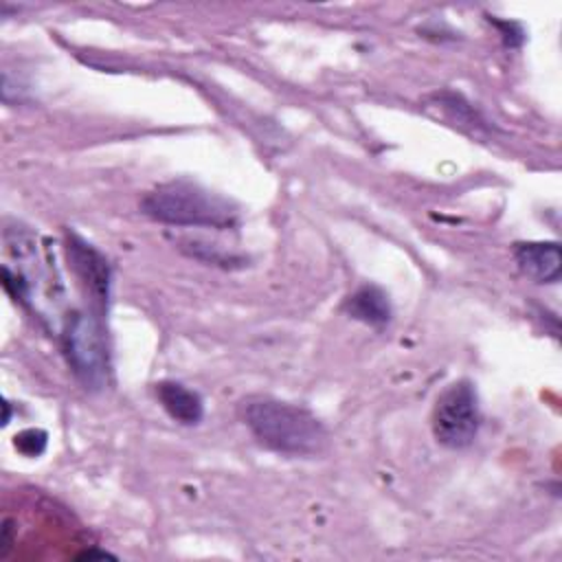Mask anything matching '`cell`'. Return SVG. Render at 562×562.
<instances>
[{
    "instance_id": "cell-1",
    "label": "cell",
    "mask_w": 562,
    "mask_h": 562,
    "mask_svg": "<svg viewBox=\"0 0 562 562\" xmlns=\"http://www.w3.org/2000/svg\"><path fill=\"white\" fill-rule=\"evenodd\" d=\"M241 417L259 443L281 454L314 457L327 443L325 426L307 408L283 400L250 397Z\"/></svg>"
},
{
    "instance_id": "cell-2",
    "label": "cell",
    "mask_w": 562,
    "mask_h": 562,
    "mask_svg": "<svg viewBox=\"0 0 562 562\" xmlns=\"http://www.w3.org/2000/svg\"><path fill=\"white\" fill-rule=\"evenodd\" d=\"M140 211L171 226L233 228L237 224V206L231 200L189 180L165 182L147 191Z\"/></svg>"
},
{
    "instance_id": "cell-3",
    "label": "cell",
    "mask_w": 562,
    "mask_h": 562,
    "mask_svg": "<svg viewBox=\"0 0 562 562\" xmlns=\"http://www.w3.org/2000/svg\"><path fill=\"white\" fill-rule=\"evenodd\" d=\"M59 336L68 367L77 380L90 391H101L110 378V351L99 314L83 310L68 312L61 321Z\"/></svg>"
},
{
    "instance_id": "cell-4",
    "label": "cell",
    "mask_w": 562,
    "mask_h": 562,
    "mask_svg": "<svg viewBox=\"0 0 562 562\" xmlns=\"http://www.w3.org/2000/svg\"><path fill=\"white\" fill-rule=\"evenodd\" d=\"M481 424L479 397L468 380L450 384L432 406V435L446 448H465L474 441Z\"/></svg>"
},
{
    "instance_id": "cell-5",
    "label": "cell",
    "mask_w": 562,
    "mask_h": 562,
    "mask_svg": "<svg viewBox=\"0 0 562 562\" xmlns=\"http://www.w3.org/2000/svg\"><path fill=\"white\" fill-rule=\"evenodd\" d=\"M66 255H68L70 268L75 270L79 283L86 290V296L90 299L92 312L101 316L108 310L110 283H112V268L105 255L99 252L90 241H86L75 231H68L66 235Z\"/></svg>"
},
{
    "instance_id": "cell-6",
    "label": "cell",
    "mask_w": 562,
    "mask_h": 562,
    "mask_svg": "<svg viewBox=\"0 0 562 562\" xmlns=\"http://www.w3.org/2000/svg\"><path fill=\"white\" fill-rule=\"evenodd\" d=\"M520 272L533 283H555L562 274V252L558 241H520L514 246Z\"/></svg>"
},
{
    "instance_id": "cell-7",
    "label": "cell",
    "mask_w": 562,
    "mask_h": 562,
    "mask_svg": "<svg viewBox=\"0 0 562 562\" xmlns=\"http://www.w3.org/2000/svg\"><path fill=\"white\" fill-rule=\"evenodd\" d=\"M156 397L167 415L184 426H193L204 417V402L198 391L184 386L182 382L165 380L156 384Z\"/></svg>"
},
{
    "instance_id": "cell-8",
    "label": "cell",
    "mask_w": 562,
    "mask_h": 562,
    "mask_svg": "<svg viewBox=\"0 0 562 562\" xmlns=\"http://www.w3.org/2000/svg\"><path fill=\"white\" fill-rule=\"evenodd\" d=\"M342 310L371 327H382L391 321V303L389 296L384 294V290H380L378 285H362L358 288L342 305Z\"/></svg>"
},
{
    "instance_id": "cell-9",
    "label": "cell",
    "mask_w": 562,
    "mask_h": 562,
    "mask_svg": "<svg viewBox=\"0 0 562 562\" xmlns=\"http://www.w3.org/2000/svg\"><path fill=\"white\" fill-rule=\"evenodd\" d=\"M46 432L40 428H26L22 432L15 435V448L24 454V457H40L46 448Z\"/></svg>"
},
{
    "instance_id": "cell-10",
    "label": "cell",
    "mask_w": 562,
    "mask_h": 562,
    "mask_svg": "<svg viewBox=\"0 0 562 562\" xmlns=\"http://www.w3.org/2000/svg\"><path fill=\"white\" fill-rule=\"evenodd\" d=\"M490 22H494L501 29V35H503L507 46H520L522 44L525 33L516 22H509V20H490Z\"/></svg>"
},
{
    "instance_id": "cell-11",
    "label": "cell",
    "mask_w": 562,
    "mask_h": 562,
    "mask_svg": "<svg viewBox=\"0 0 562 562\" xmlns=\"http://www.w3.org/2000/svg\"><path fill=\"white\" fill-rule=\"evenodd\" d=\"M9 547H11V520H4V527H2V551H0V555H7Z\"/></svg>"
}]
</instances>
